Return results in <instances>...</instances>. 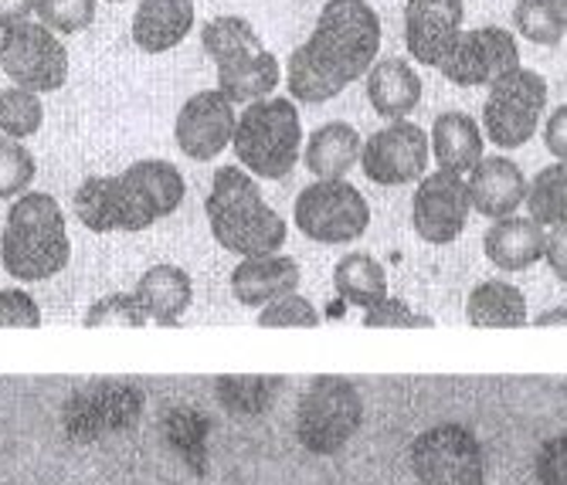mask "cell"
I'll return each instance as SVG.
<instances>
[{"label":"cell","mask_w":567,"mask_h":485,"mask_svg":"<svg viewBox=\"0 0 567 485\" xmlns=\"http://www.w3.org/2000/svg\"><path fill=\"white\" fill-rule=\"evenodd\" d=\"M34 180V156L21 140L0 136V200H11L24 194Z\"/></svg>","instance_id":"cell-33"},{"label":"cell","mask_w":567,"mask_h":485,"mask_svg":"<svg viewBox=\"0 0 567 485\" xmlns=\"http://www.w3.org/2000/svg\"><path fill=\"white\" fill-rule=\"evenodd\" d=\"M333 286L337 296L350 306L371 309L381 299H388V272L384 265L368 251H350L333 268Z\"/></svg>","instance_id":"cell-27"},{"label":"cell","mask_w":567,"mask_h":485,"mask_svg":"<svg viewBox=\"0 0 567 485\" xmlns=\"http://www.w3.org/2000/svg\"><path fill=\"white\" fill-rule=\"evenodd\" d=\"M282 376H218L215 398L235 417H259L282 394Z\"/></svg>","instance_id":"cell-28"},{"label":"cell","mask_w":567,"mask_h":485,"mask_svg":"<svg viewBox=\"0 0 567 485\" xmlns=\"http://www.w3.org/2000/svg\"><path fill=\"white\" fill-rule=\"evenodd\" d=\"M364 327L368 330H429L435 322L425 312L408 309L401 299H381L378 306L364 309Z\"/></svg>","instance_id":"cell-37"},{"label":"cell","mask_w":567,"mask_h":485,"mask_svg":"<svg viewBox=\"0 0 567 485\" xmlns=\"http://www.w3.org/2000/svg\"><path fill=\"white\" fill-rule=\"evenodd\" d=\"M0 327H41V309L38 302L21 289H0Z\"/></svg>","instance_id":"cell-38"},{"label":"cell","mask_w":567,"mask_h":485,"mask_svg":"<svg viewBox=\"0 0 567 485\" xmlns=\"http://www.w3.org/2000/svg\"><path fill=\"white\" fill-rule=\"evenodd\" d=\"M432 143L429 133L408 120H398L374 136H368L364 149H360V167H364L368 180L381 187H401L415 184L429 171Z\"/></svg>","instance_id":"cell-13"},{"label":"cell","mask_w":567,"mask_h":485,"mask_svg":"<svg viewBox=\"0 0 567 485\" xmlns=\"http://www.w3.org/2000/svg\"><path fill=\"white\" fill-rule=\"evenodd\" d=\"M466 8L462 0H408L404 8V44L408 55L422 65H442L462 34Z\"/></svg>","instance_id":"cell-17"},{"label":"cell","mask_w":567,"mask_h":485,"mask_svg":"<svg viewBox=\"0 0 567 485\" xmlns=\"http://www.w3.org/2000/svg\"><path fill=\"white\" fill-rule=\"evenodd\" d=\"M299 289V265L289 255H259L241 258L231 272V296L241 306L266 309L269 302L292 296Z\"/></svg>","instance_id":"cell-19"},{"label":"cell","mask_w":567,"mask_h":485,"mask_svg":"<svg viewBox=\"0 0 567 485\" xmlns=\"http://www.w3.org/2000/svg\"><path fill=\"white\" fill-rule=\"evenodd\" d=\"M231 146L238 164L259 180L289 177L302 149V126L292 99L269 95L262 102H251L238 116Z\"/></svg>","instance_id":"cell-6"},{"label":"cell","mask_w":567,"mask_h":485,"mask_svg":"<svg viewBox=\"0 0 567 485\" xmlns=\"http://www.w3.org/2000/svg\"><path fill=\"white\" fill-rule=\"evenodd\" d=\"M530 218L540 228H567V159L544 167L530 184H527V200Z\"/></svg>","instance_id":"cell-30"},{"label":"cell","mask_w":567,"mask_h":485,"mask_svg":"<svg viewBox=\"0 0 567 485\" xmlns=\"http://www.w3.org/2000/svg\"><path fill=\"white\" fill-rule=\"evenodd\" d=\"M513 24L534 44H560L567 34V4L564 0H517Z\"/></svg>","instance_id":"cell-31"},{"label":"cell","mask_w":567,"mask_h":485,"mask_svg":"<svg viewBox=\"0 0 567 485\" xmlns=\"http://www.w3.org/2000/svg\"><path fill=\"white\" fill-rule=\"evenodd\" d=\"M187 184L167 159H140L116 177H89L75 190L79 221L95 231H146L184 204Z\"/></svg>","instance_id":"cell-2"},{"label":"cell","mask_w":567,"mask_h":485,"mask_svg":"<svg viewBox=\"0 0 567 485\" xmlns=\"http://www.w3.org/2000/svg\"><path fill=\"white\" fill-rule=\"evenodd\" d=\"M564 4H567V0H564Z\"/></svg>","instance_id":"cell-45"},{"label":"cell","mask_w":567,"mask_h":485,"mask_svg":"<svg viewBox=\"0 0 567 485\" xmlns=\"http://www.w3.org/2000/svg\"><path fill=\"white\" fill-rule=\"evenodd\" d=\"M238 116L235 105L221 89H204L190 95L174 123V140L184 156L190 159H215L218 153L228 149L235 136Z\"/></svg>","instance_id":"cell-16"},{"label":"cell","mask_w":567,"mask_h":485,"mask_svg":"<svg viewBox=\"0 0 567 485\" xmlns=\"http://www.w3.org/2000/svg\"><path fill=\"white\" fill-rule=\"evenodd\" d=\"M85 327L89 330L92 327H133V330H140V327H146V316H143L133 292L130 296L116 292V296H106V299H99V302L89 306Z\"/></svg>","instance_id":"cell-35"},{"label":"cell","mask_w":567,"mask_h":485,"mask_svg":"<svg viewBox=\"0 0 567 485\" xmlns=\"http://www.w3.org/2000/svg\"><path fill=\"white\" fill-rule=\"evenodd\" d=\"M143 407L146 394L133 381H89L62 404L65 438L75 445H92L123 435V431H133L140 424Z\"/></svg>","instance_id":"cell-8"},{"label":"cell","mask_w":567,"mask_h":485,"mask_svg":"<svg viewBox=\"0 0 567 485\" xmlns=\"http://www.w3.org/2000/svg\"><path fill=\"white\" fill-rule=\"evenodd\" d=\"M259 327L266 330H282V327H302V330H313L320 327V312L313 309V302L302 299V296H282L276 302H269L259 312Z\"/></svg>","instance_id":"cell-36"},{"label":"cell","mask_w":567,"mask_h":485,"mask_svg":"<svg viewBox=\"0 0 567 485\" xmlns=\"http://www.w3.org/2000/svg\"><path fill=\"white\" fill-rule=\"evenodd\" d=\"M194 28V0H140L133 14V41L140 51L161 55L177 48Z\"/></svg>","instance_id":"cell-21"},{"label":"cell","mask_w":567,"mask_h":485,"mask_svg":"<svg viewBox=\"0 0 567 485\" xmlns=\"http://www.w3.org/2000/svg\"><path fill=\"white\" fill-rule=\"evenodd\" d=\"M208 417L194 407H171L164 414V438L194 475H208Z\"/></svg>","instance_id":"cell-29"},{"label":"cell","mask_w":567,"mask_h":485,"mask_svg":"<svg viewBox=\"0 0 567 485\" xmlns=\"http://www.w3.org/2000/svg\"><path fill=\"white\" fill-rule=\"evenodd\" d=\"M368 102L391 123L408 120L422 102V75L404 59H381L368 72Z\"/></svg>","instance_id":"cell-22"},{"label":"cell","mask_w":567,"mask_h":485,"mask_svg":"<svg viewBox=\"0 0 567 485\" xmlns=\"http://www.w3.org/2000/svg\"><path fill=\"white\" fill-rule=\"evenodd\" d=\"M547 110V82L534 69H513L489 85L483 105V130L486 136L503 146L517 149L530 143Z\"/></svg>","instance_id":"cell-10"},{"label":"cell","mask_w":567,"mask_h":485,"mask_svg":"<svg viewBox=\"0 0 567 485\" xmlns=\"http://www.w3.org/2000/svg\"><path fill=\"white\" fill-rule=\"evenodd\" d=\"M470 204L476 214L489 221L513 218L517 207L527 200V177L509 156H483L470 171Z\"/></svg>","instance_id":"cell-18"},{"label":"cell","mask_w":567,"mask_h":485,"mask_svg":"<svg viewBox=\"0 0 567 485\" xmlns=\"http://www.w3.org/2000/svg\"><path fill=\"white\" fill-rule=\"evenodd\" d=\"M110 4H120V0H110Z\"/></svg>","instance_id":"cell-44"},{"label":"cell","mask_w":567,"mask_h":485,"mask_svg":"<svg viewBox=\"0 0 567 485\" xmlns=\"http://www.w3.org/2000/svg\"><path fill=\"white\" fill-rule=\"evenodd\" d=\"M360 149H364V140L350 123H323L309 136L302 164L317 180H347V174L360 164Z\"/></svg>","instance_id":"cell-24"},{"label":"cell","mask_w":567,"mask_h":485,"mask_svg":"<svg viewBox=\"0 0 567 485\" xmlns=\"http://www.w3.org/2000/svg\"><path fill=\"white\" fill-rule=\"evenodd\" d=\"M72 258L65 214L51 194H24L8 210L0 235V261L18 282H44L59 276Z\"/></svg>","instance_id":"cell-4"},{"label":"cell","mask_w":567,"mask_h":485,"mask_svg":"<svg viewBox=\"0 0 567 485\" xmlns=\"http://www.w3.org/2000/svg\"><path fill=\"white\" fill-rule=\"evenodd\" d=\"M544 143L557 159H567V105H557L544 126Z\"/></svg>","instance_id":"cell-40"},{"label":"cell","mask_w":567,"mask_h":485,"mask_svg":"<svg viewBox=\"0 0 567 485\" xmlns=\"http://www.w3.org/2000/svg\"><path fill=\"white\" fill-rule=\"evenodd\" d=\"M34 4L38 0H0V31L24 24L34 14Z\"/></svg>","instance_id":"cell-42"},{"label":"cell","mask_w":567,"mask_h":485,"mask_svg":"<svg viewBox=\"0 0 567 485\" xmlns=\"http://www.w3.org/2000/svg\"><path fill=\"white\" fill-rule=\"evenodd\" d=\"M432 153L439 171L445 174H470L483 159V130L470 113H442L432 126Z\"/></svg>","instance_id":"cell-25"},{"label":"cell","mask_w":567,"mask_h":485,"mask_svg":"<svg viewBox=\"0 0 567 485\" xmlns=\"http://www.w3.org/2000/svg\"><path fill=\"white\" fill-rule=\"evenodd\" d=\"M550 272L567 286V228H554L547 235V251H544Z\"/></svg>","instance_id":"cell-41"},{"label":"cell","mask_w":567,"mask_h":485,"mask_svg":"<svg viewBox=\"0 0 567 485\" xmlns=\"http://www.w3.org/2000/svg\"><path fill=\"white\" fill-rule=\"evenodd\" d=\"M200 44L204 55L215 62L218 89L231 99V105H251L276 92L282 79L279 59L262 44L259 31L245 18H212L200 31Z\"/></svg>","instance_id":"cell-5"},{"label":"cell","mask_w":567,"mask_h":485,"mask_svg":"<svg viewBox=\"0 0 567 485\" xmlns=\"http://www.w3.org/2000/svg\"><path fill=\"white\" fill-rule=\"evenodd\" d=\"M296 228L320 245L357 241L371 225V207L350 180H313L292 207Z\"/></svg>","instance_id":"cell-9"},{"label":"cell","mask_w":567,"mask_h":485,"mask_svg":"<svg viewBox=\"0 0 567 485\" xmlns=\"http://www.w3.org/2000/svg\"><path fill=\"white\" fill-rule=\"evenodd\" d=\"M486 258L503 268V272H524V268L537 265L547 251V231L534 218H499L483 238Z\"/></svg>","instance_id":"cell-20"},{"label":"cell","mask_w":567,"mask_h":485,"mask_svg":"<svg viewBox=\"0 0 567 485\" xmlns=\"http://www.w3.org/2000/svg\"><path fill=\"white\" fill-rule=\"evenodd\" d=\"M466 319L480 330H520L527 327V299L517 286L489 279L470 292Z\"/></svg>","instance_id":"cell-26"},{"label":"cell","mask_w":567,"mask_h":485,"mask_svg":"<svg viewBox=\"0 0 567 485\" xmlns=\"http://www.w3.org/2000/svg\"><path fill=\"white\" fill-rule=\"evenodd\" d=\"M34 14L59 34H79L95 21V0H38Z\"/></svg>","instance_id":"cell-34"},{"label":"cell","mask_w":567,"mask_h":485,"mask_svg":"<svg viewBox=\"0 0 567 485\" xmlns=\"http://www.w3.org/2000/svg\"><path fill=\"white\" fill-rule=\"evenodd\" d=\"M215 241L241 258L276 255L286 245V221L266 204L259 184L241 167H221L204 200Z\"/></svg>","instance_id":"cell-3"},{"label":"cell","mask_w":567,"mask_h":485,"mask_svg":"<svg viewBox=\"0 0 567 485\" xmlns=\"http://www.w3.org/2000/svg\"><path fill=\"white\" fill-rule=\"evenodd\" d=\"M0 69L28 92H59L69 82V51L41 21L8 28L0 38Z\"/></svg>","instance_id":"cell-12"},{"label":"cell","mask_w":567,"mask_h":485,"mask_svg":"<svg viewBox=\"0 0 567 485\" xmlns=\"http://www.w3.org/2000/svg\"><path fill=\"white\" fill-rule=\"evenodd\" d=\"M513 69H520V48H517V38L503 28L462 31L445 55V62L439 65V72L462 89L493 85Z\"/></svg>","instance_id":"cell-14"},{"label":"cell","mask_w":567,"mask_h":485,"mask_svg":"<svg viewBox=\"0 0 567 485\" xmlns=\"http://www.w3.org/2000/svg\"><path fill=\"white\" fill-rule=\"evenodd\" d=\"M364 421V401L347 376H317L299 398L296 438L313 455H337Z\"/></svg>","instance_id":"cell-7"},{"label":"cell","mask_w":567,"mask_h":485,"mask_svg":"<svg viewBox=\"0 0 567 485\" xmlns=\"http://www.w3.org/2000/svg\"><path fill=\"white\" fill-rule=\"evenodd\" d=\"M146 322H157V327H177V319L187 312L194 286L190 276L177 265H153L150 272L140 276L133 289Z\"/></svg>","instance_id":"cell-23"},{"label":"cell","mask_w":567,"mask_h":485,"mask_svg":"<svg viewBox=\"0 0 567 485\" xmlns=\"http://www.w3.org/2000/svg\"><path fill=\"white\" fill-rule=\"evenodd\" d=\"M41 123H44V110L38 92L18 85L0 92V133L11 140H28L41 130Z\"/></svg>","instance_id":"cell-32"},{"label":"cell","mask_w":567,"mask_h":485,"mask_svg":"<svg viewBox=\"0 0 567 485\" xmlns=\"http://www.w3.org/2000/svg\"><path fill=\"white\" fill-rule=\"evenodd\" d=\"M470 187L458 174H425L411 200V225L429 245H452L470 221Z\"/></svg>","instance_id":"cell-15"},{"label":"cell","mask_w":567,"mask_h":485,"mask_svg":"<svg viewBox=\"0 0 567 485\" xmlns=\"http://www.w3.org/2000/svg\"><path fill=\"white\" fill-rule=\"evenodd\" d=\"M381 51V18L368 0H327L313 34L289 59L286 85L296 102L320 105L368 79Z\"/></svg>","instance_id":"cell-1"},{"label":"cell","mask_w":567,"mask_h":485,"mask_svg":"<svg viewBox=\"0 0 567 485\" xmlns=\"http://www.w3.org/2000/svg\"><path fill=\"white\" fill-rule=\"evenodd\" d=\"M419 485H486V455L466 424H435L411 442Z\"/></svg>","instance_id":"cell-11"},{"label":"cell","mask_w":567,"mask_h":485,"mask_svg":"<svg viewBox=\"0 0 567 485\" xmlns=\"http://www.w3.org/2000/svg\"><path fill=\"white\" fill-rule=\"evenodd\" d=\"M534 327H567V309L557 306V309H547L534 319Z\"/></svg>","instance_id":"cell-43"},{"label":"cell","mask_w":567,"mask_h":485,"mask_svg":"<svg viewBox=\"0 0 567 485\" xmlns=\"http://www.w3.org/2000/svg\"><path fill=\"white\" fill-rule=\"evenodd\" d=\"M534 472L540 485H567V435L547 438L537 452Z\"/></svg>","instance_id":"cell-39"}]
</instances>
